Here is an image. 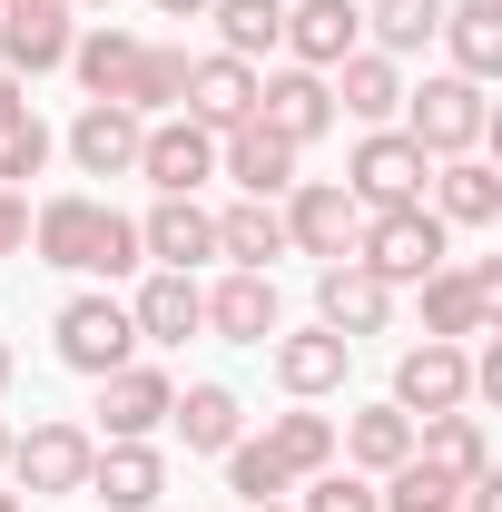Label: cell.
Masks as SVG:
<instances>
[{"label":"cell","mask_w":502,"mask_h":512,"mask_svg":"<svg viewBox=\"0 0 502 512\" xmlns=\"http://www.w3.org/2000/svg\"><path fill=\"white\" fill-rule=\"evenodd\" d=\"M138 178H148L158 197H197L207 178H217V138H207L197 119H158L148 138H138Z\"/></svg>","instance_id":"cell-10"},{"label":"cell","mask_w":502,"mask_h":512,"mask_svg":"<svg viewBox=\"0 0 502 512\" xmlns=\"http://www.w3.org/2000/svg\"><path fill=\"white\" fill-rule=\"evenodd\" d=\"M325 89H335V109L355 128H394L404 119V69L384 60V50H345V60L325 69Z\"/></svg>","instance_id":"cell-16"},{"label":"cell","mask_w":502,"mask_h":512,"mask_svg":"<svg viewBox=\"0 0 502 512\" xmlns=\"http://www.w3.org/2000/svg\"><path fill=\"white\" fill-rule=\"evenodd\" d=\"M207 10H217V50L247 60V69L286 40V0H207Z\"/></svg>","instance_id":"cell-31"},{"label":"cell","mask_w":502,"mask_h":512,"mask_svg":"<svg viewBox=\"0 0 502 512\" xmlns=\"http://www.w3.org/2000/svg\"><path fill=\"white\" fill-rule=\"evenodd\" d=\"M0 10H69V0H0Z\"/></svg>","instance_id":"cell-44"},{"label":"cell","mask_w":502,"mask_h":512,"mask_svg":"<svg viewBox=\"0 0 502 512\" xmlns=\"http://www.w3.org/2000/svg\"><path fill=\"white\" fill-rule=\"evenodd\" d=\"M424 178H434V158H424L404 128H365L355 158H345V197H355V207H414Z\"/></svg>","instance_id":"cell-6"},{"label":"cell","mask_w":502,"mask_h":512,"mask_svg":"<svg viewBox=\"0 0 502 512\" xmlns=\"http://www.w3.org/2000/svg\"><path fill=\"white\" fill-rule=\"evenodd\" d=\"M0 512H30V503H20V493H0Z\"/></svg>","instance_id":"cell-47"},{"label":"cell","mask_w":502,"mask_h":512,"mask_svg":"<svg viewBox=\"0 0 502 512\" xmlns=\"http://www.w3.org/2000/svg\"><path fill=\"white\" fill-rule=\"evenodd\" d=\"M463 276H473V296H483V306H502V256H473Z\"/></svg>","instance_id":"cell-41"},{"label":"cell","mask_w":502,"mask_h":512,"mask_svg":"<svg viewBox=\"0 0 502 512\" xmlns=\"http://www.w3.org/2000/svg\"><path fill=\"white\" fill-rule=\"evenodd\" d=\"M266 345H276V384H286L296 404L335 394L345 365H355V345H345V335H325V325H306V335H266Z\"/></svg>","instance_id":"cell-23"},{"label":"cell","mask_w":502,"mask_h":512,"mask_svg":"<svg viewBox=\"0 0 502 512\" xmlns=\"http://www.w3.org/2000/svg\"><path fill=\"white\" fill-rule=\"evenodd\" d=\"M296 158H306V148H286L276 128H256V119L217 138V168H227V178H237L247 197H266V207H276V197L296 188Z\"/></svg>","instance_id":"cell-18"},{"label":"cell","mask_w":502,"mask_h":512,"mask_svg":"<svg viewBox=\"0 0 502 512\" xmlns=\"http://www.w3.org/2000/svg\"><path fill=\"white\" fill-rule=\"evenodd\" d=\"M443 50H453V79H502V0H443Z\"/></svg>","instance_id":"cell-24"},{"label":"cell","mask_w":502,"mask_h":512,"mask_svg":"<svg viewBox=\"0 0 502 512\" xmlns=\"http://www.w3.org/2000/svg\"><path fill=\"white\" fill-rule=\"evenodd\" d=\"M69 10H0V69L10 79H50V69H69Z\"/></svg>","instance_id":"cell-21"},{"label":"cell","mask_w":502,"mask_h":512,"mask_svg":"<svg viewBox=\"0 0 502 512\" xmlns=\"http://www.w3.org/2000/svg\"><path fill=\"white\" fill-rule=\"evenodd\" d=\"M158 10H168V20H207V0H158Z\"/></svg>","instance_id":"cell-43"},{"label":"cell","mask_w":502,"mask_h":512,"mask_svg":"<svg viewBox=\"0 0 502 512\" xmlns=\"http://www.w3.org/2000/svg\"><path fill=\"white\" fill-rule=\"evenodd\" d=\"M355 266L384 276V286H424L443 266V217L414 197V207H365V227H355Z\"/></svg>","instance_id":"cell-2"},{"label":"cell","mask_w":502,"mask_h":512,"mask_svg":"<svg viewBox=\"0 0 502 512\" xmlns=\"http://www.w3.org/2000/svg\"><path fill=\"white\" fill-rule=\"evenodd\" d=\"M276 217H286V256H315V266L355 256V227H365V207L345 197V178H296Z\"/></svg>","instance_id":"cell-5"},{"label":"cell","mask_w":502,"mask_h":512,"mask_svg":"<svg viewBox=\"0 0 502 512\" xmlns=\"http://www.w3.org/2000/svg\"><path fill=\"white\" fill-rule=\"evenodd\" d=\"M256 444L286 463V483H306V473H325V463H335V424H325V414H276Z\"/></svg>","instance_id":"cell-35"},{"label":"cell","mask_w":502,"mask_h":512,"mask_svg":"<svg viewBox=\"0 0 502 512\" xmlns=\"http://www.w3.org/2000/svg\"><path fill=\"white\" fill-rule=\"evenodd\" d=\"M345 463L355 473H394L404 453H414V414H394V404H365V414H345Z\"/></svg>","instance_id":"cell-28"},{"label":"cell","mask_w":502,"mask_h":512,"mask_svg":"<svg viewBox=\"0 0 502 512\" xmlns=\"http://www.w3.org/2000/svg\"><path fill=\"white\" fill-rule=\"evenodd\" d=\"M414 453H424L434 473H453V483L493 473V444H483V424H473V414H424V434H414Z\"/></svg>","instance_id":"cell-30"},{"label":"cell","mask_w":502,"mask_h":512,"mask_svg":"<svg viewBox=\"0 0 502 512\" xmlns=\"http://www.w3.org/2000/svg\"><path fill=\"white\" fill-rule=\"evenodd\" d=\"M138 256H158L168 276H197V266L217 256V217H207L197 197H158V207L138 217Z\"/></svg>","instance_id":"cell-15"},{"label":"cell","mask_w":502,"mask_h":512,"mask_svg":"<svg viewBox=\"0 0 502 512\" xmlns=\"http://www.w3.org/2000/svg\"><path fill=\"white\" fill-rule=\"evenodd\" d=\"M256 128H276L286 148H315L325 128H335V89H325V69H276V79H256Z\"/></svg>","instance_id":"cell-9"},{"label":"cell","mask_w":502,"mask_h":512,"mask_svg":"<svg viewBox=\"0 0 502 512\" xmlns=\"http://www.w3.org/2000/svg\"><path fill=\"white\" fill-rule=\"evenodd\" d=\"M168 404H178V384L158 365H119V375H99V434L109 444H148L168 424Z\"/></svg>","instance_id":"cell-13"},{"label":"cell","mask_w":502,"mask_h":512,"mask_svg":"<svg viewBox=\"0 0 502 512\" xmlns=\"http://www.w3.org/2000/svg\"><path fill=\"white\" fill-rule=\"evenodd\" d=\"M69 10H119V0H69Z\"/></svg>","instance_id":"cell-46"},{"label":"cell","mask_w":502,"mask_h":512,"mask_svg":"<svg viewBox=\"0 0 502 512\" xmlns=\"http://www.w3.org/2000/svg\"><path fill=\"white\" fill-rule=\"evenodd\" d=\"M30 256L69 266V276H128V266H148L138 256V217H119L109 197H79V188L30 217Z\"/></svg>","instance_id":"cell-1"},{"label":"cell","mask_w":502,"mask_h":512,"mask_svg":"<svg viewBox=\"0 0 502 512\" xmlns=\"http://www.w3.org/2000/svg\"><path fill=\"white\" fill-rule=\"evenodd\" d=\"M168 424L188 434V453H227V444H237V424H247V404H237L227 384H188V394L168 404Z\"/></svg>","instance_id":"cell-29"},{"label":"cell","mask_w":502,"mask_h":512,"mask_svg":"<svg viewBox=\"0 0 502 512\" xmlns=\"http://www.w3.org/2000/svg\"><path fill=\"white\" fill-rule=\"evenodd\" d=\"M138 138H148V119H138V109L89 99V109L69 119V158H79V178H138Z\"/></svg>","instance_id":"cell-12"},{"label":"cell","mask_w":502,"mask_h":512,"mask_svg":"<svg viewBox=\"0 0 502 512\" xmlns=\"http://www.w3.org/2000/svg\"><path fill=\"white\" fill-rule=\"evenodd\" d=\"M375 503H384V512H463V483L434 473L424 453H404L394 473H375Z\"/></svg>","instance_id":"cell-32"},{"label":"cell","mask_w":502,"mask_h":512,"mask_svg":"<svg viewBox=\"0 0 502 512\" xmlns=\"http://www.w3.org/2000/svg\"><path fill=\"white\" fill-rule=\"evenodd\" d=\"M207 138H227V128H247L256 119V69L247 60H227V50H207V60H188V99H178Z\"/></svg>","instance_id":"cell-14"},{"label":"cell","mask_w":502,"mask_h":512,"mask_svg":"<svg viewBox=\"0 0 502 512\" xmlns=\"http://www.w3.org/2000/svg\"><path fill=\"white\" fill-rule=\"evenodd\" d=\"M89 434H79V424H30V434H10V463H0V473H10V483H20V503H40V493H79V483H89Z\"/></svg>","instance_id":"cell-8"},{"label":"cell","mask_w":502,"mask_h":512,"mask_svg":"<svg viewBox=\"0 0 502 512\" xmlns=\"http://www.w3.org/2000/svg\"><path fill=\"white\" fill-rule=\"evenodd\" d=\"M276 50H286L296 69H335L345 50H365V10H355V0H296Z\"/></svg>","instance_id":"cell-17"},{"label":"cell","mask_w":502,"mask_h":512,"mask_svg":"<svg viewBox=\"0 0 502 512\" xmlns=\"http://www.w3.org/2000/svg\"><path fill=\"white\" fill-rule=\"evenodd\" d=\"M296 493H306L296 512H384V503H375V483H365V473H335V463H325V473H306Z\"/></svg>","instance_id":"cell-38"},{"label":"cell","mask_w":502,"mask_h":512,"mask_svg":"<svg viewBox=\"0 0 502 512\" xmlns=\"http://www.w3.org/2000/svg\"><path fill=\"white\" fill-rule=\"evenodd\" d=\"M473 404V345H404V365H394V414H463Z\"/></svg>","instance_id":"cell-7"},{"label":"cell","mask_w":502,"mask_h":512,"mask_svg":"<svg viewBox=\"0 0 502 512\" xmlns=\"http://www.w3.org/2000/svg\"><path fill=\"white\" fill-rule=\"evenodd\" d=\"M217 256H227V266H247V276H266V266L286 256V217H276L266 197H237V207H217Z\"/></svg>","instance_id":"cell-26"},{"label":"cell","mask_w":502,"mask_h":512,"mask_svg":"<svg viewBox=\"0 0 502 512\" xmlns=\"http://www.w3.org/2000/svg\"><path fill=\"white\" fill-rule=\"evenodd\" d=\"M207 335H227V345H266V335H276V276L227 266V276L207 286Z\"/></svg>","instance_id":"cell-22"},{"label":"cell","mask_w":502,"mask_h":512,"mask_svg":"<svg viewBox=\"0 0 502 512\" xmlns=\"http://www.w3.org/2000/svg\"><path fill=\"white\" fill-rule=\"evenodd\" d=\"M30 247V207H20V188H0V256Z\"/></svg>","instance_id":"cell-40"},{"label":"cell","mask_w":502,"mask_h":512,"mask_svg":"<svg viewBox=\"0 0 502 512\" xmlns=\"http://www.w3.org/2000/svg\"><path fill=\"white\" fill-rule=\"evenodd\" d=\"M69 69H79V89H89V99H119V89H128V69H138V40L99 20L89 40H69Z\"/></svg>","instance_id":"cell-34"},{"label":"cell","mask_w":502,"mask_h":512,"mask_svg":"<svg viewBox=\"0 0 502 512\" xmlns=\"http://www.w3.org/2000/svg\"><path fill=\"white\" fill-rule=\"evenodd\" d=\"M40 168H50V128L10 119V128H0V188H20V178H40Z\"/></svg>","instance_id":"cell-39"},{"label":"cell","mask_w":502,"mask_h":512,"mask_svg":"<svg viewBox=\"0 0 502 512\" xmlns=\"http://www.w3.org/2000/svg\"><path fill=\"white\" fill-rule=\"evenodd\" d=\"M384 316H394V286L365 276L355 256H335V266L315 276V325H325V335H345V345H355V335H384Z\"/></svg>","instance_id":"cell-11"},{"label":"cell","mask_w":502,"mask_h":512,"mask_svg":"<svg viewBox=\"0 0 502 512\" xmlns=\"http://www.w3.org/2000/svg\"><path fill=\"white\" fill-rule=\"evenodd\" d=\"M0 394H10V335H0Z\"/></svg>","instance_id":"cell-45"},{"label":"cell","mask_w":502,"mask_h":512,"mask_svg":"<svg viewBox=\"0 0 502 512\" xmlns=\"http://www.w3.org/2000/svg\"><path fill=\"white\" fill-rule=\"evenodd\" d=\"M247 512H286V503H247Z\"/></svg>","instance_id":"cell-49"},{"label":"cell","mask_w":502,"mask_h":512,"mask_svg":"<svg viewBox=\"0 0 502 512\" xmlns=\"http://www.w3.org/2000/svg\"><path fill=\"white\" fill-rule=\"evenodd\" d=\"M50 335H60V365H69V375H89V384L119 375V365H138V325H128L119 296H69Z\"/></svg>","instance_id":"cell-4"},{"label":"cell","mask_w":502,"mask_h":512,"mask_svg":"<svg viewBox=\"0 0 502 512\" xmlns=\"http://www.w3.org/2000/svg\"><path fill=\"white\" fill-rule=\"evenodd\" d=\"M10 119H30V79H10V69H0V128Z\"/></svg>","instance_id":"cell-42"},{"label":"cell","mask_w":502,"mask_h":512,"mask_svg":"<svg viewBox=\"0 0 502 512\" xmlns=\"http://www.w3.org/2000/svg\"><path fill=\"white\" fill-rule=\"evenodd\" d=\"M424 335H443V345L502 335V306L473 296V276H463V266H434V276H424Z\"/></svg>","instance_id":"cell-25"},{"label":"cell","mask_w":502,"mask_h":512,"mask_svg":"<svg viewBox=\"0 0 502 512\" xmlns=\"http://www.w3.org/2000/svg\"><path fill=\"white\" fill-rule=\"evenodd\" d=\"M227 493H237V503H286L296 483H286V463H276L266 444H247V434H237V444H227Z\"/></svg>","instance_id":"cell-37"},{"label":"cell","mask_w":502,"mask_h":512,"mask_svg":"<svg viewBox=\"0 0 502 512\" xmlns=\"http://www.w3.org/2000/svg\"><path fill=\"white\" fill-rule=\"evenodd\" d=\"M483 128H493V109H483V79H424V89H404V138L424 148V158H473L483 148Z\"/></svg>","instance_id":"cell-3"},{"label":"cell","mask_w":502,"mask_h":512,"mask_svg":"<svg viewBox=\"0 0 502 512\" xmlns=\"http://www.w3.org/2000/svg\"><path fill=\"white\" fill-rule=\"evenodd\" d=\"M424 188H434V217H443V227H493V217H502V178L483 168V158H443Z\"/></svg>","instance_id":"cell-27"},{"label":"cell","mask_w":502,"mask_h":512,"mask_svg":"<svg viewBox=\"0 0 502 512\" xmlns=\"http://www.w3.org/2000/svg\"><path fill=\"white\" fill-rule=\"evenodd\" d=\"M365 30H375L384 60H404V50H424V40L443 30V0H375V10H365Z\"/></svg>","instance_id":"cell-36"},{"label":"cell","mask_w":502,"mask_h":512,"mask_svg":"<svg viewBox=\"0 0 502 512\" xmlns=\"http://www.w3.org/2000/svg\"><path fill=\"white\" fill-rule=\"evenodd\" d=\"M0 463H10V424H0Z\"/></svg>","instance_id":"cell-48"},{"label":"cell","mask_w":502,"mask_h":512,"mask_svg":"<svg viewBox=\"0 0 502 512\" xmlns=\"http://www.w3.org/2000/svg\"><path fill=\"white\" fill-rule=\"evenodd\" d=\"M79 493H99L109 512H148L158 493H168V463H158V444H99Z\"/></svg>","instance_id":"cell-20"},{"label":"cell","mask_w":502,"mask_h":512,"mask_svg":"<svg viewBox=\"0 0 502 512\" xmlns=\"http://www.w3.org/2000/svg\"><path fill=\"white\" fill-rule=\"evenodd\" d=\"M178 99H188V50H158V40H138V69H128L119 109L158 119V109H178Z\"/></svg>","instance_id":"cell-33"},{"label":"cell","mask_w":502,"mask_h":512,"mask_svg":"<svg viewBox=\"0 0 502 512\" xmlns=\"http://www.w3.org/2000/svg\"><path fill=\"white\" fill-rule=\"evenodd\" d=\"M128 325H138V345H188V335H207V286L197 276H148L138 286V306H128Z\"/></svg>","instance_id":"cell-19"}]
</instances>
